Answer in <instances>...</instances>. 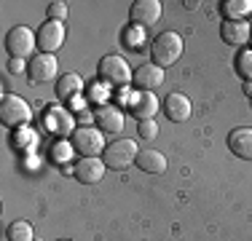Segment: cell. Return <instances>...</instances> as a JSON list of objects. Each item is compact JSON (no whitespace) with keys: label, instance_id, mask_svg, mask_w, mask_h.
Returning a JSON list of instances; mask_svg holds the SVG:
<instances>
[{"label":"cell","instance_id":"obj_1","mask_svg":"<svg viewBox=\"0 0 252 241\" xmlns=\"http://www.w3.org/2000/svg\"><path fill=\"white\" fill-rule=\"evenodd\" d=\"M180 54H183V38H180L177 32H172V30L161 32L158 38L153 40V46H151L153 64H158L161 70H164V67H172V64L180 59Z\"/></svg>","mask_w":252,"mask_h":241},{"label":"cell","instance_id":"obj_2","mask_svg":"<svg viewBox=\"0 0 252 241\" xmlns=\"http://www.w3.org/2000/svg\"><path fill=\"white\" fill-rule=\"evenodd\" d=\"M99 81L107 83V86H118V89H126V83L131 81V67L129 62H126L124 57H118V54H107V57L99 59Z\"/></svg>","mask_w":252,"mask_h":241},{"label":"cell","instance_id":"obj_3","mask_svg":"<svg viewBox=\"0 0 252 241\" xmlns=\"http://www.w3.org/2000/svg\"><path fill=\"white\" fill-rule=\"evenodd\" d=\"M137 155H140V148H137L134 140H116V142H110V145L105 148L102 161H105L107 169H116V172H121V169H126L129 164H134Z\"/></svg>","mask_w":252,"mask_h":241},{"label":"cell","instance_id":"obj_4","mask_svg":"<svg viewBox=\"0 0 252 241\" xmlns=\"http://www.w3.org/2000/svg\"><path fill=\"white\" fill-rule=\"evenodd\" d=\"M35 46H38V32H32L25 24H16V27L8 30L5 35V48H8L11 59H25L32 57Z\"/></svg>","mask_w":252,"mask_h":241},{"label":"cell","instance_id":"obj_5","mask_svg":"<svg viewBox=\"0 0 252 241\" xmlns=\"http://www.w3.org/2000/svg\"><path fill=\"white\" fill-rule=\"evenodd\" d=\"M0 120H3L5 126H14V129L27 126L30 120H32V110H30L27 99H22V96H16V94H5L3 99H0Z\"/></svg>","mask_w":252,"mask_h":241},{"label":"cell","instance_id":"obj_6","mask_svg":"<svg viewBox=\"0 0 252 241\" xmlns=\"http://www.w3.org/2000/svg\"><path fill=\"white\" fill-rule=\"evenodd\" d=\"M70 142H73V148L81 155H86V158L105 153V148H107L105 134H102L99 129H92V126H81V129H75L73 134H70Z\"/></svg>","mask_w":252,"mask_h":241},{"label":"cell","instance_id":"obj_7","mask_svg":"<svg viewBox=\"0 0 252 241\" xmlns=\"http://www.w3.org/2000/svg\"><path fill=\"white\" fill-rule=\"evenodd\" d=\"M57 72H59V62H57V57L54 54H35L32 59H30V64H27V78L32 83H49L57 78Z\"/></svg>","mask_w":252,"mask_h":241},{"label":"cell","instance_id":"obj_8","mask_svg":"<svg viewBox=\"0 0 252 241\" xmlns=\"http://www.w3.org/2000/svg\"><path fill=\"white\" fill-rule=\"evenodd\" d=\"M161 19V3L158 0H134L129 8V22L140 30L153 27Z\"/></svg>","mask_w":252,"mask_h":241},{"label":"cell","instance_id":"obj_9","mask_svg":"<svg viewBox=\"0 0 252 241\" xmlns=\"http://www.w3.org/2000/svg\"><path fill=\"white\" fill-rule=\"evenodd\" d=\"M64 22H43L38 27V48L43 54H57L64 46Z\"/></svg>","mask_w":252,"mask_h":241},{"label":"cell","instance_id":"obj_10","mask_svg":"<svg viewBox=\"0 0 252 241\" xmlns=\"http://www.w3.org/2000/svg\"><path fill=\"white\" fill-rule=\"evenodd\" d=\"M220 38H223V43H228V46H247L250 38H252V24L247 19H242V22L225 19L220 24Z\"/></svg>","mask_w":252,"mask_h":241},{"label":"cell","instance_id":"obj_11","mask_svg":"<svg viewBox=\"0 0 252 241\" xmlns=\"http://www.w3.org/2000/svg\"><path fill=\"white\" fill-rule=\"evenodd\" d=\"M107 166L105 161H99L97 155H92V158H81L75 164V180L83 185H97L102 182V177H105Z\"/></svg>","mask_w":252,"mask_h":241},{"label":"cell","instance_id":"obj_12","mask_svg":"<svg viewBox=\"0 0 252 241\" xmlns=\"http://www.w3.org/2000/svg\"><path fill=\"white\" fill-rule=\"evenodd\" d=\"M164 113H166V118L175 120V123H185V120L190 118V113H193V105H190V99L185 94L172 91V94H166V99H164Z\"/></svg>","mask_w":252,"mask_h":241},{"label":"cell","instance_id":"obj_13","mask_svg":"<svg viewBox=\"0 0 252 241\" xmlns=\"http://www.w3.org/2000/svg\"><path fill=\"white\" fill-rule=\"evenodd\" d=\"M94 118H97V126L102 131H107V134H121L124 131V113L118 110L116 105H99L97 113H94Z\"/></svg>","mask_w":252,"mask_h":241},{"label":"cell","instance_id":"obj_14","mask_svg":"<svg viewBox=\"0 0 252 241\" xmlns=\"http://www.w3.org/2000/svg\"><path fill=\"white\" fill-rule=\"evenodd\" d=\"M131 83H134L140 91H153V89H158L161 83H164V70H161L158 64L148 62V64H142V67L134 70Z\"/></svg>","mask_w":252,"mask_h":241},{"label":"cell","instance_id":"obj_15","mask_svg":"<svg viewBox=\"0 0 252 241\" xmlns=\"http://www.w3.org/2000/svg\"><path fill=\"white\" fill-rule=\"evenodd\" d=\"M228 150H231L236 158L252 161V129L250 126H239L228 134Z\"/></svg>","mask_w":252,"mask_h":241},{"label":"cell","instance_id":"obj_16","mask_svg":"<svg viewBox=\"0 0 252 241\" xmlns=\"http://www.w3.org/2000/svg\"><path fill=\"white\" fill-rule=\"evenodd\" d=\"M131 113L140 120H151L158 113V96L153 91H137L131 96Z\"/></svg>","mask_w":252,"mask_h":241},{"label":"cell","instance_id":"obj_17","mask_svg":"<svg viewBox=\"0 0 252 241\" xmlns=\"http://www.w3.org/2000/svg\"><path fill=\"white\" fill-rule=\"evenodd\" d=\"M137 166H140V172H148V174H164L166 172V155L158 153V150H140V155H137L134 161Z\"/></svg>","mask_w":252,"mask_h":241},{"label":"cell","instance_id":"obj_18","mask_svg":"<svg viewBox=\"0 0 252 241\" xmlns=\"http://www.w3.org/2000/svg\"><path fill=\"white\" fill-rule=\"evenodd\" d=\"M81 91H83L81 75H75V72H64V75H59V81H57V96L59 99H78Z\"/></svg>","mask_w":252,"mask_h":241},{"label":"cell","instance_id":"obj_19","mask_svg":"<svg viewBox=\"0 0 252 241\" xmlns=\"http://www.w3.org/2000/svg\"><path fill=\"white\" fill-rule=\"evenodd\" d=\"M49 126H51V131L54 134H59V137H64V134H73V116H70L67 110H62V107H57V105H51L49 107Z\"/></svg>","mask_w":252,"mask_h":241},{"label":"cell","instance_id":"obj_20","mask_svg":"<svg viewBox=\"0 0 252 241\" xmlns=\"http://www.w3.org/2000/svg\"><path fill=\"white\" fill-rule=\"evenodd\" d=\"M225 19H233V22H242L247 14H252V0H225L220 5Z\"/></svg>","mask_w":252,"mask_h":241},{"label":"cell","instance_id":"obj_21","mask_svg":"<svg viewBox=\"0 0 252 241\" xmlns=\"http://www.w3.org/2000/svg\"><path fill=\"white\" fill-rule=\"evenodd\" d=\"M5 236H8V241H35V231L27 220H14L5 231Z\"/></svg>","mask_w":252,"mask_h":241},{"label":"cell","instance_id":"obj_22","mask_svg":"<svg viewBox=\"0 0 252 241\" xmlns=\"http://www.w3.org/2000/svg\"><path fill=\"white\" fill-rule=\"evenodd\" d=\"M233 70L239 72V78L252 81V48H239L233 57Z\"/></svg>","mask_w":252,"mask_h":241},{"label":"cell","instance_id":"obj_23","mask_svg":"<svg viewBox=\"0 0 252 241\" xmlns=\"http://www.w3.org/2000/svg\"><path fill=\"white\" fill-rule=\"evenodd\" d=\"M46 14H49V22H64V19H67V3L54 0V3H49Z\"/></svg>","mask_w":252,"mask_h":241},{"label":"cell","instance_id":"obj_24","mask_svg":"<svg viewBox=\"0 0 252 241\" xmlns=\"http://www.w3.org/2000/svg\"><path fill=\"white\" fill-rule=\"evenodd\" d=\"M137 134L142 137V140H156L158 137V123L151 118V120H140V126H137Z\"/></svg>","mask_w":252,"mask_h":241},{"label":"cell","instance_id":"obj_25","mask_svg":"<svg viewBox=\"0 0 252 241\" xmlns=\"http://www.w3.org/2000/svg\"><path fill=\"white\" fill-rule=\"evenodd\" d=\"M73 150H75L73 142H57V145L51 148V155H54V161H67Z\"/></svg>","mask_w":252,"mask_h":241},{"label":"cell","instance_id":"obj_26","mask_svg":"<svg viewBox=\"0 0 252 241\" xmlns=\"http://www.w3.org/2000/svg\"><path fill=\"white\" fill-rule=\"evenodd\" d=\"M142 32L145 30H140V27H131V32H126L124 38H126V43H129L134 51H140V38H142Z\"/></svg>","mask_w":252,"mask_h":241},{"label":"cell","instance_id":"obj_27","mask_svg":"<svg viewBox=\"0 0 252 241\" xmlns=\"http://www.w3.org/2000/svg\"><path fill=\"white\" fill-rule=\"evenodd\" d=\"M8 70H11V72H22V70H25V64H22V59H11Z\"/></svg>","mask_w":252,"mask_h":241},{"label":"cell","instance_id":"obj_28","mask_svg":"<svg viewBox=\"0 0 252 241\" xmlns=\"http://www.w3.org/2000/svg\"><path fill=\"white\" fill-rule=\"evenodd\" d=\"M185 8H190V11L199 8V0H185Z\"/></svg>","mask_w":252,"mask_h":241},{"label":"cell","instance_id":"obj_29","mask_svg":"<svg viewBox=\"0 0 252 241\" xmlns=\"http://www.w3.org/2000/svg\"><path fill=\"white\" fill-rule=\"evenodd\" d=\"M244 94L252 96V81H244Z\"/></svg>","mask_w":252,"mask_h":241},{"label":"cell","instance_id":"obj_30","mask_svg":"<svg viewBox=\"0 0 252 241\" xmlns=\"http://www.w3.org/2000/svg\"><path fill=\"white\" fill-rule=\"evenodd\" d=\"M59 241H67V239H59Z\"/></svg>","mask_w":252,"mask_h":241}]
</instances>
